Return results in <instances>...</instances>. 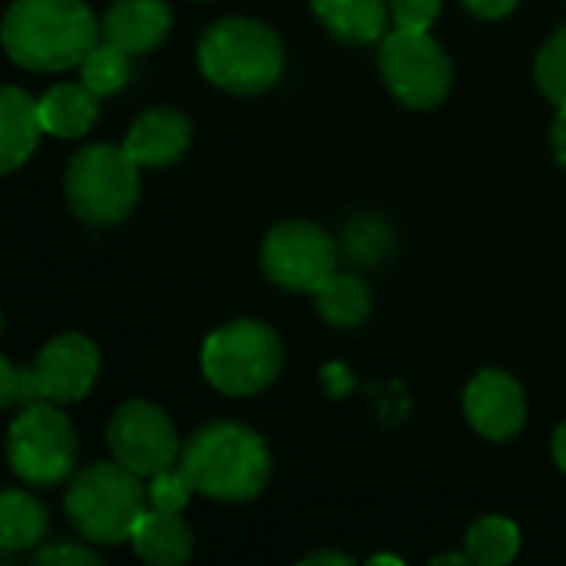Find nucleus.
Returning <instances> with one entry per match:
<instances>
[{
	"label": "nucleus",
	"instance_id": "8",
	"mask_svg": "<svg viewBox=\"0 0 566 566\" xmlns=\"http://www.w3.org/2000/svg\"><path fill=\"white\" fill-rule=\"evenodd\" d=\"M381 76L388 90L411 109L438 106L454 80L451 60L428 30H391L378 50Z\"/></svg>",
	"mask_w": 566,
	"mask_h": 566
},
{
	"label": "nucleus",
	"instance_id": "26",
	"mask_svg": "<svg viewBox=\"0 0 566 566\" xmlns=\"http://www.w3.org/2000/svg\"><path fill=\"white\" fill-rule=\"evenodd\" d=\"M33 395H30V378L27 371H17L10 365V358H0V405L3 408H13V405H30Z\"/></svg>",
	"mask_w": 566,
	"mask_h": 566
},
{
	"label": "nucleus",
	"instance_id": "22",
	"mask_svg": "<svg viewBox=\"0 0 566 566\" xmlns=\"http://www.w3.org/2000/svg\"><path fill=\"white\" fill-rule=\"evenodd\" d=\"M80 80L96 93V96H113L126 86L129 80V53L99 40L86 60L80 63Z\"/></svg>",
	"mask_w": 566,
	"mask_h": 566
},
{
	"label": "nucleus",
	"instance_id": "32",
	"mask_svg": "<svg viewBox=\"0 0 566 566\" xmlns=\"http://www.w3.org/2000/svg\"><path fill=\"white\" fill-rule=\"evenodd\" d=\"M444 564H474V560H471V554H444V557H434V566Z\"/></svg>",
	"mask_w": 566,
	"mask_h": 566
},
{
	"label": "nucleus",
	"instance_id": "5",
	"mask_svg": "<svg viewBox=\"0 0 566 566\" xmlns=\"http://www.w3.org/2000/svg\"><path fill=\"white\" fill-rule=\"evenodd\" d=\"M66 202L90 226L123 222L139 199V163L126 146L90 143L66 166Z\"/></svg>",
	"mask_w": 566,
	"mask_h": 566
},
{
	"label": "nucleus",
	"instance_id": "14",
	"mask_svg": "<svg viewBox=\"0 0 566 566\" xmlns=\"http://www.w3.org/2000/svg\"><path fill=\"white\" fill-rule=\"evenodd\" d=\"M172 27L166 0H113L103 17V40L129 56L156 50Z\"/></svg>",
	"mask_w": 566,
	"mask_h": 566
},
{
	"label": "nucleus",
	"instance_id": "28",
	"mask_svg": "<svg viewBox=\"0 0 566 566\" xmlns=\"http://www.w3.org/2000/svg\"><path fill=\"white\" fill-rule=\"evenodd\" d=\"M517 3H521V0H464V7H468L474 17H481V20H501V17H507Z\"/></svg>",
	"mask_w": 566,
	"mask_h": 566
},
{
	"label": "nucleus",
	"instance_id": "15",
	"mask_svg": "<svg viewBox=\"0 0 566 566\" xmlns=\"http://www.w3.org/2000/svg\"><path fill=\"white\" fill-rule=\"evenodd\" d=\"M43 133L46 129H43L36 99H30L20 86H3L0 93V169L3 172L20 169L33 156Z\"/></svg>",
	"mask_w": 566,
	"mask_h": 566
},
{
	"label": "nucleus",
	"instance_id": "20",
	"mask_svg": "<svg viewBox=\"0 0 566 566\" xmlns=\"http://www.w3.org/2000/svg\"><path fill=\"white\" fill-rule=\"evenodd\" d=\"M315 298H318L322 318L332 322V325H342V328H352V325L365 322L368 312H371V292H368V285H365L361 279H355V275H338V272H335V275L315 292Z\"/></svg>",
	"mask_w": 566,
	"mask_h": 566
},
{
	"label": "nucleus",
	"instance_id": "16",
	"mask_svg": "<svg viewBox=\"0 0 566 566\" xmlns=\"http://www.w3.org/2000/svg\"><path fill=\"white\" fill-rule=\"evenodd\" d=\"M133 551L139 560L156 566L186 564L192 557V531L189 524L172 514V511H156L149 507L136 527H133Z\"/></svg>",
	"mask_w": 566,
	"mask_h": 566
},
{
	"label": "nucleus",
	"instance_id": "24",
	"mask_svg": "<svg viewBox=\"0 0 566 566\" xmlns=\"http://www.w3.org/2000/svg\"><path fill=\"white\" fill-rule=\"evenodd\" d=\"M146 491H149V507H156V511H172V514H179V511L189 504V497L196 494V488H192L189 474L182 471V464L153 474V481L146 484Z\"/></svg>",
	"mask_w": 566,
	"mask_h": 566
},
{
	"label": "nucleus",
	"instance_id": "4",
	"mask_svg": "<svg viewBox=\"0 0 566 566\" xmlns=\"http://www.w3.org/2000/svg\"><path fill=\"white\" fill-rule=\"evenodd\" d=\"M70 524L93 544H123L133 537L136 521L149 511V491L139 474L116 458L83 468L63 497Z\"/></svg>",
	"mask_w": 566,
	"mask_h": 566
},
{
	"label": "nucleus",
	"instance_id": "11",
	"mask_svg": "<svg viewBox=\"0 0 566 566\" xmlns=\"http://www.w3.org/2000/svg\"><path fill=\"white\" fill-rule=\"evenodd\" d=\"M96 375H99V352L83 335H56L53 342L43 345L33 368L27 371L33 401H53V405H70L86 398Z\"/></svg>",
	"mask_w": 566,
	"mask_h": 566
},
{
	"label": "nucleus",
	"instance_id": "18",
	"mask_svg": "<svg viewBox=\"0 0 566 566\" xmlns=\"http://www.w3.org/2000/svg\"><path fill=\"white\" fill-rule=\"evenodd\" d=\"M315 17L345 43H375L385 40L388 0H312Z\"/></svg>",
	"mask_w": 566,
	"mask_h": 566
},
{
	"label": "nucleus",
	"instance_id": "7",
	"mask_svg": "<svg viewBox=\"0 0 566 566\" xmlns=\"http://www.w3.org/2000/svg\"><path fill=\"white\" fill-rule=\"evenodd\" d=\"M80 441L70 418L53 401H30L7 431V461L30 488H53L76 468Z\"/></svg>",
	"mask_w": 566,
	"mask_h": 566
},
{
	"label": "nucleus",
	"instance_id": "3",
	"mask_svg": "<svg viewBox=\"0 0 566 566\" xmlns=\"http://www.w3.org/2000/svg\"><path fill=\"white\" fill-rule=\"evenodd\" d=\"M199 70L202 76L239 96L265 93L279 83L285 66L282 40L272 27L249 17H229L212 23L199 36Z\"/></svg>",
	"mask_w": 566,
	"mask_h": 566
},
{
	"label": "nucleus",
	"instance_id": "33",
	"mask_svg": "<svg viewBox=\"0 0 566 566\" xmlns=\"http://www.w3.org/2000/svg\"><path fill=\"white\" fill-rule=\"evenodd\" d=\"M371 564H401L398 557H371Z\"/></svg>",
	"mask_w": 566,
	"mask_h": 566
},
{
	"label": "nucleus",
	"instance_id": "12",
	"mask_svg": "<svg viewBox=\"0 0 566 566\" xmlns=\"http://www.w3.org/2000/svg\"><path fill=\"white\" fill-rule=\"evenodd\" d=\"M464 415L488 441H511L527 421V401L521 385L504 371H478L464 391Z\"/></svg>",
	"mask_w": 566,
	"mask_h": 566
},
{
	"label": "nucleus",
	"instance_id": "27",
	"mask_svg": "<svg viewBox=\"0 0 566 566\" xmlns=\"http://www.w3.org/2000/svg\"><path fill=\"white\" fill-rule=\"evenodd\" d=\"M40 566H56V564H99L96 560V554L93 551H86V547H80V544H53V547H46V551H40L36 557H33Z\"/></svg>",
	"mask_w": 566,
	"mask_h": 566
},
{
	"label": "nucleus",
	"instance_id": "19",
	"mask_svg": "<svg viewBox=\"0 0 566 566\" xmlns=\"http://www.w3.org/2000/svg\"><path fill=\"white\" fill-rule=\"evenodd\" d=\"M46 534V511L23 491H7L0 497V547L3 554L27 551Z\"/></svg>",
	"mask_w": 566,
	"mask_h": 566
},
{
	"label": "nucleus",
	"instance_id": "10",
	"mask_svg": "<svg viewBox=\"0 0 566 566\" xmlns=\"http://www.w3.org/2000/svg\"><path fill=\"white\" fill-rule=\"evenodd\" d=\"M113 458L139 478H153L179 461V434L163 408L149 401H126L106 428Z\"/></svg>",
	"mask_w": 566,
	"mask_h": 566
},
{
	"label": "nucleus",
	"instance_id": "23",
	"mask_svg": "<svg viewBox=\"0 0 566 566\" xmlns=\"http://www.w3.org/2000/svg\"><path fill=\"white\" fill-rule=\"evenodd\" d=\"M537 86L554 106H566V27H560L537 53Z\"/></svg>",
	"mask_w": 566,
	"mask_h": 566
},
{
	"label": "nucleus",
	"instance_id": "30",
	"mask_svg": "<svg viewBox=\"0 0 566 566\" xmlns=\"http://www.w3.org/2000/svg\"><path fill=\"white\" fill-rule=\"evenodd\" d=\"M554 461H557V468L566 474V421L557 428V434H554Z\"/></svg>",
	"mask_w": 566,
	"mask_h": 566
},
{
	"label": "nucleus",
	"instance_id": "9",
	"mask_svg": "<svg viewBox=\"0 0 566 566\" xmlns=\"http://www.w3.org/2000/svg\"><path fill=\"white\" fill-rule=\"evenodd\" d=\"M265 275L289 292H318L338 272V245L315 222H279L262 242Z\"/></svg>",
	"mask_w": 566,
	"mask_h": 566
},
{
	"label": "nucleus",
	"instance_id": "25",
	"mask_svg": "<svg viewBox=\"0 0 566 566\" xmlns=\"http://www.w3.org/2000/svg\"><path fill=\"white\" fill-rule=\"evenodd\" d=\"M388 7L398 30H431L441 13V0H388Z\"/></svg>",
	"mask_w": 566,
	"mask_h": 566
},
{
	"label": "nucleus",
	"instance_id": "29",
	"mask_svg": "<svg viewBox=\"0 0 566 566\" xmlns=\"http://www.w3.org/2000/svg\"><path fill=\"white\" fill-rule=\"evenodd\" d=\"M557 119H554V129H551V143H554V156L566 166V106H557Z\"/></svg>",
	"mask_w": 566,
	"mask_h": 566
},
{
	"label": "nucleus",
	"instance_id": "6",
	"mask_svg": "<svg viewBox=\"0 0 566 566\" xmlns=\"http://www.w3.org/2000/svg\"><path fill=\"white\" fill-rule=\"evenodd\" d=\"M282 338L252 318L216 328L202 345V375L222 395L245 398L265 391L282 371Z\"/></svg>",
	"mask_w": 566,
	"mask_h": 566
},
{
	"label": "nucleus",
	"instance_id": "17",
	"mask_svg": "<svg viewBox=\"0 0 566 566\" xmlns=\"http://www.w3.org/2000/svg\"><path fill=\"white\" fill-rule=\"evenodd\" d=\"M99 99L83 80L80 83H60L53 90H46L36 106H40V119L43 129L50 136L60 139H80L83 133L93 129L96 116H99Z\"/></svg>",
	"mask_w": 566,
	"mask_h": 566
},
{
	"label": "nucleus",
	"instance_id": "31",
	"mask_svg": "<svg viewBox=\"0 0 566 566\" xmlns=\"http://www.w3.org/2000/svg\"><path fill=\"white\" fill-rule=\"evenodd\" d=\"M302 564H338V566H348L355 564L352 557H345V554H312V557H305Z\"/></svg>",
	"mask_w": 566,
	"mask_h": 566
},
{
	"label": "nucleus",
	"instance_id": "13",
	"mask_svg": "<svg viewBox=\"0 0 566 566\" xmlns=\"http://www.w3.org/2000/svg\"><path fill=\"white\" fill-rule=\"evenodd\" d=\"M189 139H192L189 119L179 109L156 106L136 116L123 146L139 166H172L186 156Z\"/></svg>",
	"mask_w": 566,
	"mask_h": 566
},
{
	"label": "nucleus",
	"instance_id": "21",
	"mask_svg": "<svg viewBox=\"0 0 566 566\" xmlns=\"http://www.w3.org/2000/svg\"><path fill=\"white\" fill-rule=\"evenodd\" d=\"M468 554L481 566L511 564L521 551V531L507 517H484L468 531Z\"/></svg>",
	"mask_w": 566,
	"mask_h": 566
},
{
	"label": "nucleus",
	"instance_id": "2",
	"mask_svg": "<svg viewBox=\"0 0 566 566\" xmlns=\"http://www.w3.org/2000/svg\"><path fill=\"white\" fill-rule=\"evenodd\" d=\"M179 464L196 494L212 501H252L272 471L265 441L252 428L232 421L199 428L189 438Z\"/></svg>",
	"mask_w": 566,
	"mask_h": 566
},
{
	"label": "nucleus",
	"instance_id": "1",
	"mask_svg": "<svg viewBox=\"0 0 566 566\" xmlns=\"http://www.w3.org/2000/svg\"><path fill=\"white\" fill-rule=\"evenodd\" d=\"M103 40L86 0H13L3 17L7 56L33 73L80 66Z\"/></svg>",
	"mask_w": 566,
	"mask_h": 566
}]
</instances>
